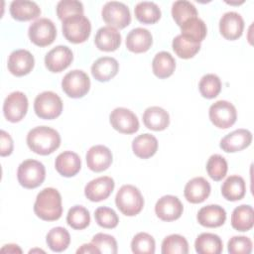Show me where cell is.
I'll list each match as a JSON object with an SVG mask.
<instances>
[{"label": "cell", "instance_id": "cell-1", "mask_svg": "<svg viewBox=\"0 0 254 254\" xmlns=\"http://www.w3.org/2000/svg\"><path fill=\"white\" fill-rule=\"evenodd\" d=\"M27 145L31 151L46 156L55 152L61 145L59 132L48 126H38L29 131Z\"/></svg>", "mask_w": 254, "mask_h": 254}, {"label": "cell", "instance_id": "cell-2", "mask_svg": "<svg viewBox=\"0 0 254 254\" xmlns=\"http://www.w3.org/2000/svg\"><path fill=\"white\" fill-rule=\"evenodd\" d=\"M34 212L45 221L58 220L63 214L62 195L54 188H45L42 190L35 200Z\"/></svg>", "mask_w": 254, "mask_h": 254}, {"label": "cell", "instance_id": "cell-3", "mask_svg": "<svg viewBox=\"0 0 254 254\" xmlns=\"http://www.w3.org/2000/svg\"><path fill=\"white\" fill-rule=\"evenodd\" d=\"M117 208L127 216L137 215L144 206V198L141 191L132 185L122 186L115 196Z\"/></svg>", "mask_w": 254, "mask_h": 254}, {"label": "cell", "instance_id": "cell-4", "mask_svg": "<svg viewBox=\"0 0 254 254\" xmlns=\"http://www.w3.org/2000/svg\"><path fill=\"white\" fill-rule=\"evenodd\" d=\"M46 178L45 166L33 159L23 161L17 170L19 184L25 189H35L43 184Z\"/></svg>", "mask_w": 254, "mask_h": 254}, {"label": "cell", "instance_id": "cell-5", "mask_svg": "<svg viewBox=\"0 0 254 254\" xmlns=\"http://www.w3.org/2000/svg\"><path fill=\"white\" fill-rule=\"evenodd\" d=\"M63 34L64 38L73 44L85 42L91 32L90 21L83 15H73L63 21Z\"/></svg>", "mask_w": 254, "mask_h": 254}, {"label": "cell", "instance_id": "cell-6", "mask_svg": "<svg viewBox=\"0 0 254 254\" xmlns=\"http://www.w3.org/2000/svg\"><path fill=\"white\" fill-rule=\"evenodd\" d=\"M34 110L36 115L42 119H55L62 114L63 101L57 93L44 91L36 96Z\"/></svg>", "mask_w": 254, "mask_h": 254}, {"label": "cell", "instance_id": "cell-7", "mask_svg": "<svg viewBox=\"0 0 254 254\" xmlns=\"http://www.w3.org/2000/svg\"><path fill=\"white\" fill-rule=\"evenodd\" d=\"M64 92L71 98L83 97L90 88V79L86 72L80 69H73L67 72L62 80Z\"/></svg>", "mask_w": 254, "mask_h": 254}, {"label": "cell", "instance_id": "cell-8", "mask_svg": "<svg viewBox=\"0 0 254 254\" xmlns=\"http://www.w3.org/2000/svg\"><path fill=\"white\" fill-rule=\"evenodd\" d=\"M101 16L108 26L115 29H124L131 22L128 6L118 1L106 2L102 8Z\"/></svg>", "mask_w": 254, "mask_h": 254}, {"label": "cell", "instance_id": "cell-9", "mask_svg": "<svg viewBox=\"0 0 254 254\" xmlns=\"http://www.w3.org/2000/svg\"><path fill=\"white\" fill-rule=\"evenodd\" d=\"M28 35L31 42L36 46L46 47L56 40L57 28L52 20L40 18L30 25Z\"/></svg>", "mask_w": 254, "mask_h": 254}, {"label": "cell", "instance_id": "cell-10", "mask_svg": "<svg viewBox=\"0 0 254 254\" xmlns=\"http://www.w3.org/2000/svg\"><path fill=\"white\" fill-rule=\"evenodd\" d=\"M208 115L211 123L220 129L231 127L237 119L235 106L226 100H218L210 105Z\"/></svg>", "mask_w": 254, "mask_h": 254}, {"label": "cell", "instance_id": "cell-11", "mask_svg": "<svg viewBox=\"0 0 254 254\" xmlns=\"http://www.w3.org/2000/svg\"><path fill=\"white\" fill-rule=\"evenodd\" d=\"M28 98L22 91L11 92L4 100L3 113L5 118L16 123L21 121L28 111Z\"/></svg>", "mask_w": 254, "mask_h": 254}, {"label": "cell", "instance_id": "cell-12", "mask_svg": "<svg viewBox=\"0 0 254 254\" xmlns=\"http://www.w3.org/2000/svg\"><path fill=\"white\" fill-rule=\"evenodd\" d=\"M111 126L123 134H133L139 130V120L134 112L125 107H117L109 115Z\"/></svg>", "mask_w": 254, "mask_h": 254}, {"label": "cell", "instance_id": "cell-13", "mask_svg": "<svg viewBox=\"0 0 254 254\" xmlns=\"http://www.w3.org/2000/svg\"><path fill=\"white\" fill-rule=\"evenodd\" d=\"M184 206L181 200L171 194H167L158 199L155 205L156 215L163 221H174L181 217Z\"/></svg>", "mask_w": 254, "mask_h": 254}, {"label": "cell", "instance_id": "cell-14", "mask_svg": "<svg viewBox=\"0 0 254 254\" xmlns=\"http://www.w3.org/2000/svg\"><path fill=\"white\" fill-rule=\"evenodd\" d=\"M34 65V56L27 50L13 51L8 58V70L15 76H23L30 73Z\"/></svg>", "mask_w": 254, "mask_h": 254}, {"label": "cell", "instance_id": "cell-15", "mask_svg": "<svg viewBox=\"0 0 254 254\" xmlns=\"http://www.w3.org/2000/svg\"><path fill=\"white\" fill-rule=\"evenodd\" d=\"M115 187L114 180L110 177L103 176L91 180L84 188V194L90 200L98 202L106 199Z\"/></svg>", "mask_w": 254, "mask_h": 254}, {"label": "cell", "instance_id": "cell-16", "mask_svg": "<svg viewBox=\"0 0 254 254\" xmlns=\"http://www.w3.org/2000/svg\"><path fill=\"white\" fill-rule=\"evenodd\" d=\"M73 54L66 46H57L45 57V65L52 72H61L72 62Z\"/></svg>", "mask_w": 254, "mask_h": 254}, {"label": "cell", "instance_id": "cell-17", "mask_svg": "<svg viewBox=\"0 0 254 254\" xmlns=\"http://www.w3.org/2000/svg\"><path fill=\"white\" fill-rule=\"evenodd\" d=\"M244 20L242 16L234 11L224 13L219 20V31L226 40L234 41L242 36Z\"/></svg>", "mask_w": 254, "mask_h": 254}, {"label": "cell", "instance_id": "cell-18", "mask_svg": "<svg viewBox=\"0 0 254 254\" xmlns=\"http://www.w3.org/2000/svg\"><path fill=\"white\" fill-rule=\"evenodd\" d=\"M111 163L112 153L106 146L94 145L86 153V164L92 172H103L110 167Z\"/></svg>", "mask_w": 254, "mask_h": 254}, {"label": "cell", "instance_id": "cell-19", "mask_svg": "<svg viewBox=\"0 0 254 254\" xmlns=\"http://www.w3.org/2000/svg\"><path fill=\"white\" fill-rule=\"evenodd\" d=\"M252 142V133L247 129H237L220 140V148L226 153L239 152L246 149Z\"/></svg>", "mask_w": 254, "mask_h": 254}, {"label": "cell", "instance_id": "cell-20", "mask_svg": "<svg viewBox=\"0 0 254 254\" xmlns=\"http://www.w3.org/2000/svg\"><path fill=\"white\" fill-rule=\"evenodd\" d=\"M196 219L198 223L204 227H219L223 225L226 220V211L218 204H208L198 210Z\"/></svg>", "mask_w": 254, "mask_h": 254}, {"label": "cell", "instance_id": "cell-21", "mask_svg": "<svg viewBox=\"0 0 254 254\" xmlns=\"http://www.w3.org/2000/svg\"><path fill=\"white\" fill-rule=\"evenodd\" d=\"M210 185L202 177H195L189 181L185 186L184 194L190 203H200L210 194Z\"/></svg>", "mask_w": 254, "mask_h": 254}, {"label": "cell", "instance_id": "cell-22", "mask_svg": "<svg viewBox=\"0 0 254 254\" xmlns=\"http://www.w3.org/2000/svg\"><path fill=\"white\" fill-rule=\"evenodd\" d=\"M94 44L100 51L113 52L121 45V35L117 29L104 26L97 30L94 37Z\"/></svg>", "mask_w": 254, "mask_h": 254}, {"label": "cell", "instance_id": "cell-23", "mask_svg": "<svg viewBox=\"0 0 254 254\" xmlns=\"http://www.w3.org/2000/svg\"><path fill=\"white\" fill-rule=\"evenodd\" d=\"M152 44V34L145 28L132 29L126 37V47L132 53H145L151 48Z\"/></svg>", "mask_w": 254, "mask_h": 254}, {"label": "cell", "instance_id": "cell-24", "mask_svg": "<svg viewBox=\"0 0 254 254\" xmlns=\"http://www.w3.org/2000/svg\"><path fill=\"white\" fill-rule=\"evenodd\" d=\"M55 168L63 177L70 178L80 171L81 161L76 153L72 151H64L56 158Z\"/></svg>", "mask_w": 254, "mask_h": 254}, {"label": "cell", "instance_id": "cell-25", "mask_svg": "<svg viewBox=\"0 0 254 254\" xmlns=\"http://www.w3.org/2000/svg\"><path fill=\"white\" fill-rule=\"evenodd\" d=\"M119 70V64L116 59L111 57H102L97 59L91 65L92 76L101 82L113 78Z\"/></svg>", "mask_w": 254, "mask_h": 254}, {"label": "cell", "instance_id": "cell-26", "mask_svg": "<svg viewBox=\"0 0 254 254\" xmlns=\"http://www.w3.org/2000/svg\"><path fill=\"white\" fill-rule=\"evenodd\" d=\"M10 14L17 21H30L41 15V8L34 1L14 0L10 4Z\"/></svg>", "mask_w": 254, "mask_h": 254}, {"label": "cell", "instance_id": "cell-27", "mask_svg": "<svg viewBox=\"0 0 254 254\" xmlns=\"http://www.w3.org/2000/svg\"><path fill=\"white\" fill-rule=\"evenodd\" d=\"M144 125L154 131L165 130L170 124V115L162 107L151 106L143 113Z\"/></svg>", "mask_w": 254, "mask_h": 254}, {"label": "cell", "instance_id": "cell-28", "mask_svg": "<svg viewBox=\"0 0 254 254\" xmlns=\"http://www.w3.org/2000/svg\"><path fill=\"white\" fill-rule=\"evenodd\" d=\"M246 193V185L242 177L238 175L229 176L221 186L222 196L230 201L240 200Z\"/></svg>", "mask_w": 254, "mask_h": 254}, {"label": "cell", "instance_id": "cell-29", "mask_svg": "<svg viewBox=\"0 0 254 254\" xmlns=\"http://www.w3.org/2000/svg\"><path fill=\"white\" fill-rule=\"evenodd\" d=\"M132 150L137 157L148 159L156 154L158 150V140L150 133L138 135L132 142Z\"/></svg>", "mask_w": 254, "mask_h": 254}, {"label": "cell", "instance_id": "cell-30", "mask_svg": "<svg viewBox=\"0 0 254 254\" xmlns=\"http://www.w3.org/2000/svg\"><path fill=\"white\" fill-rule=\"evenodd\" d=\"M231 225L238 231H248L254 225V211L251 205L241 204L231 214Z\"/></svg>", "mask_w": 254, "mask_h": 254}, {"label": "cell", "instance_id": "cell-31", "mask_svg": "<svg viewBox=\"0 0 254 254\" xmlns=\"http://www.w3.org/2000/svg\"><path fill=\"white\" fill-rule=\"evenodd\" d=\"M194 248L198 254H219L223 250V244L218 235L204 232L196 237Z\"/></svg>", "mask_w": 254, "mask_h": 254}, {"label": "cell", "instance_id": "cell-32", "mask_svg": "<svg viewBox=\"0 0 254 254\" xmlns=\"http://www.w3.org/2000/svg\"><path fill=\"white\" fill-rule=\"evenodd\" d=\"M181 35L188 40L200 44L206 36L207 28L205 23L198 17H193L187 20L181 26Z\"/></svg>", "mask_w": 254, "mask_h": 254}, {"label": "cell", "instance_id": "cell-33", "mask_svg": "<svg viewBox=\"0 0 254 254\" xmlns=\"http://www.w3.org/2000/svg\"><path fill=\"white\" fill-rule=\"evenodd\" d=\"M176 68V61L169 52H159L153 59L152 69L154 74L159 78L171 76Z\"/></svg>", "mask_w": 254, "mask_h": 254}, {"label": "cell", "instance_id": "cell-34", "mask_svg": "<svg viewBox=\"0 0 254 254\" xmlns=\"http://www.w3.org/2000/svg\"><path fill=\"white\" fill-rule=\"evenodd\" d=\"M136 19L143 24H155L161 18V10L155 2L142 1L134 8Z\"/></svg>", "mask_w": 254, "mask_h": 254}, {"label": "cell", "instance_id": "cell-35", "mask_svg": "<svg viewBox=\"0 0 254 254\" xmlns=\"http://www.w3.org/2000/svg\"><path fill=\"white\" fill-rule=\"evenodd\" d=\"M46 242L52 251L63 252L70 243V235L64 227H54L48 232Z\"/></svg>", "mask_w": 254, "mask_h": 254}, {"label": "cell", "instance_id": "cell-36", "mask_svg": "<svg viewBox=\"0 0 254 254\" xmlns=\"http://www.w3.org/2000/svg\"><path fill=\"white\" fill-rule=\"evenodd\" d=\"M172 16L176 24L181 27L187 20L197 17V10L191 2L179 0L172 5Z\"/></svg>", "mask_w": 254, "mask_h": 254}, {"label": "cell", "instance_id": "cell-37", "mask_svg": "<svg viewBox=\"0 0 254 254\" xmlns=\"http://www.w3.org/2000/svg\"><path fill=\"white\" fill-rule=\"evenodd\" d=\"M173 50L175 54L181 59H190L193 58L200 50V44L193 43L181 34L176 36L172 43Z\"/></svg>", "mask_w": 254, "mask_h": 254}, {"label": "cell", "instance_id": "cell-38", "mask_svg": "<svg viewBox=\"0 0 254 254\" xmlns=\"http://www.w3.org/2000/svg\"><path fill=\"white\" fill-rule=\"evenodd\" d=\"M66 222L73 229H84L90 222L89 211L82 205H74L67 212Z\"/></svg>", "mask_w": 254, "mask_h": 254}, {"label": "cell", "instance_id": "cell-39", "mask_svg": "<svg viewBox=\"0 0 254 254\" xmlns=\"http://www.w3.org/2000/svg\"><path fill=\"white\" fill-rule=\"evenodd\" d=\"M198 89L204 98H214L221 90V80L214 73L204 74L198 82Z\"/></svg>", "mask_w": 254, "mask_h": 254}, {"label": "cell", "instance_id": "cell-40", "mask_svg": "<svg viewBox=\"0 0 254 254\" xmlns=\"http://www.w3.org/2000/svg\"><path fill=\"white\" fill-rule=\"evenodd\" d=\"M189 252V243L187 239L180 234H171L164 238L162 242L163 254H187Z\"/></svg>", "mask_w": 254, "mask_h": 254}, {"label": "cell", "instance_id": "cell-41", "mask_svg": "<svg viewBox=\"0 0 254 254\" xmlns=\"http://www.w3.org/2000/svg\"><path fill=\"white\" fill-rule=\"evenodd\" d=\"M227 170L228 165L224 157L218 154H213L209 157L206 163V172L213 181H221L226 176Z\"/></svg>", "mask_w": 254, "mask_h": 254}, {"label": "cell", "instance_id": "cell-42", "mask_svg": "<svg viewBox=\"0 0 254 254\" xmlns=\"http://www.w3.org/2000/svg\"><path fill=\"white\" fill-rule=\"evenodd\" d=\"M155 247V239L146 232L137 233L131 241V250L135 254H154Z\"/></svg>", "mask_w": 254, "mask_h": 254}, {"label": "cell", "instance_id": "cell-43", "mask_svg": "<svg viewBox=\"0 0 254 254\" xmlns=\"http://www.w3.org/2000/svg\"><path fill=\"white\" fill-rule=\"evenodd\" d=\"M57 16L60 20L64 21V19L71 17L73 15L83 14V5L80 1L77 0H61L57 4Z\"/></svg>", "mask_w": 254, "mask_h": 254}, {"label": "cell", "instance_id": "cell-44", "mask_svg": "<svg viewBox=\"0 0 254 254\" xmlns=\"http://www.w3.org/2000/svg\"><path fill=\"white\" fill-rule=\"evenodd\" d=\"M94 218L99 226L107 229L115 228L119 222L117 213L107 206L97 207L94 211Z\"/></svg>", "mask_w": 254, "mask_h": 254}, {"label": "cell", "instance_id": "cell-45", "mask_svg": "<svg viewBox=\"0 0 254 254\" xmlns=\"http://www.w3.org/2000/svg\"><path fill=\"white\" fill-rule=\"evenodd\" d=\"M91 243L103 254H116L117 253V242L115 238L106 233H97L92 239Z\"/></svg>", "mask_w": 254, "mask_h": 254}, {"label": "cell", "instance_id": "cell-46", "mask_svg": "<svg viewBox=\"0 0 254 254\" xmlns=\"http://www.w3.org/2000/svg\"><path fill=\"white\" fill-rule=\"evenodd\" d=\"M227 250L231 254H250L252 241L246 236H233L228 241Z\"/></svg>", "mask_w": 254, "mask_h": 254}, {"label": "cell", "instance_id": "cell-47", "mask_svg": "<svg viewBox=\"0 0 254 254\" xmlns=\"http://www.w3.org/2000/svg\"><path fill=\"white\" fill-rule=\"evenodd\" d=\"M14 148L13 140L9 133L4 130L0 131V155L1 157H6L12 154Z\"/></svg>", "mask_w": 254, "mask_h": 254}, {"label": "cell", "instance_id": "cell-48", "mask_svg": "<svg viewBox=\"0 0 254 254\" xmlns=\"http://www.w3.org/2000/svg\"><path fill=\"white\" fill-rule=\"evenodd\" d=\"M76 253L79 254V253H84V254H100V252L98 251V249L92 244V243H89V244H82L77 250H76Z\"/></svg>", "mask_w": 254, "mask_h": 254}, {"label": "cell", "instance_id": "cell-49", "mask_svg": "<svg viewBox=\"0 0 254 254\" xmlns=\"http://www.w3.org/2000/svg\"><path fill=\"white\" fill-rule=\"evenodd\" d=\"M1 252L6 253H22L21 248L16 244H6L1 248Z\"/></svg>", "mask_w": 254, "mask_h": 254}]
</instances>
